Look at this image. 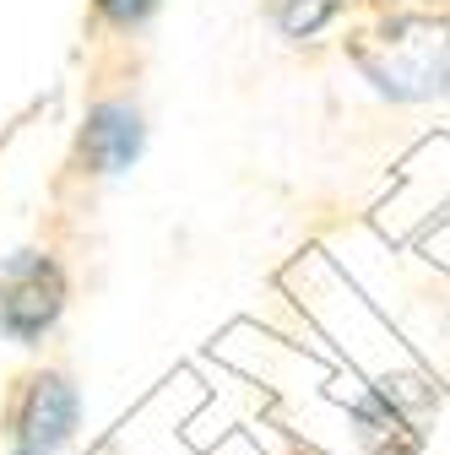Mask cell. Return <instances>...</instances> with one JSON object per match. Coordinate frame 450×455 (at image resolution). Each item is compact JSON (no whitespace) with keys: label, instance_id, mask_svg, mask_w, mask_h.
Returning <instances> with one entry per match:
<instances>
[{"label":"cell","instance_id":"6da1fadb","mask_svg":"<svg viewBox=\"0 0 450 455\" xmlns=\"http://www.w3.org/2000/svg\"><path fill=\"white\" fill-rule=\"evenodd\" d=\"M364 71L397 98H423L450 82V33L434 22H397L380 38V54H364Z\"/></svg>","mask_w":450,"mask_h":455},{"label":"cell","instance_id":"7a4b0ae2","mask_svg":"<svg viewBox=\"0 0 450 455\" xmlns=\"http://www.w3.org/2000/svg\"><path fill=\"white\" fill-rule=\"evenodd\" d=\"M66 309V276L49 255H17L0 271V331L12 341H38Z\"/></svg>","mask_w":450,"mask_h":455},{"label":"cell","instance_id":"3957f363","mask_svg":"<svg viewBox=\"0 0 450 455\" xmlns=\"http://www.w3.org/2000/svg\"><path fill=\"white\" fill-rule=\"evenodd\" d=\"M12 423H17V444L22 450L54 455L76 428V390H71V379L66 374H33Z\"/></svg>","mask_w":450,"mask_h":455},{"label":"cell","instance_id":"277c9868","mask_svg":"<svg viewBox=\"0 0 450 455\" xmlns=\"http://www.w3.org/2000/svg\"><path fill=\"white\" fill-rule=\"evenodd\" d=\"M141 152V114L131 103H98L87 114L82 131V157L92 163V174H120Z\"/></svg>","mask_w":450,"mask_h":455},{"label":"cell","instance_id":"5b68a950","mask_svg":"<svg viewBox=\"0 0 450 455\" xmlns=\"http://www.w3.org/2000/svg\"><path fill=\"white\" fill-rule=\"evenodd\" d=\"M336 12H342V0H271V17L288 38H309L320 33Z\"/></svg>","mask_w":450,"mask_h":455},{"label":"cell","instance_id":"8992f818","mask_svg":"<svg viewBox=\"0 0 450 455\" xmlns=\"http://www.w3.org/2000/svg\"><path fill=\"white\" fill-rule=\"evenodd\" d=\"M92 6H98V17H103V22H115V28H136V22H147V17H152L157 0H92Z\"/></svg>","mask_w":450,"mask_h":455},{"label":"cell","instance_id":"52a82bcc","mask_svg":"<svg viewBox=\"0 0 450 455\" xmlns=\"http://www.w3.org/2000/svg\"><path fill=\"white\" fill-rule=\"evenodd\" d=\"M17 455H38V450H17Z\"/></svg>","mask_w":450,"mask_h":455}]
</instances>
